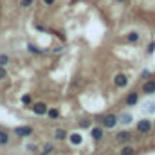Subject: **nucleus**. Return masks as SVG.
<instances>
[{
	"label": "nucleus",
	"mask_w": 155,
	"mask_h": 155,
	"mask_svg": "<svg viewBox=\"0 0 155 155\" xmlns=\"http://www.w3.org/2000/svg\"><path fill=\"white\" fill-rule=\"evenodd\" d=\"M137 101H139V96H137L135 92H132V94H130V96L126 97V105H128V107H134V105H135Z\"/></svg>",
	"instance_id": "7"
},
{
	"label": "nucleus",
	"mask_w": 155,
	"mask_h": 155,
	"mask_svg": "<svg viewBox=\"0 0 155 155\" xmlns=\"http://www.w3.org/2000/svg\"><path fill=\"white\" fill-rule=\"evenodd\" d=\"M9 143V135L5 132H0V144H7Z\"/></svg>",
	"instance_id": "12"
},
{
	"label": "nucleus",
	"mask_w": 155,
	"mask_h": 155,
	"mask_svg": "<svg viewBox=\"0 0 155 155\" xmlns=\"http://www.w3.org/2000/svg\"><path fill=\"white\" fill-rule=\"evenodd\" d=\"M27 49H29V52H36V54L40 52V49H36L35 45H27Z\"/></svg>",
	"instance_id": "21"
},
{
	"label": "nucleus",
	"mask_w": 155,
	"mask_h": 155,
	"mask_svg": "<svg viewBox=\"0 0 155 155\" xmlns=\"http://www.w3.org/2000/svg\"><path fill=\"white\" fill-rule=\"evenodd\" d=\"M54 137H56V139H65V137H67V132H65V130H56Z\"/></svg>",
	"instance_id": "13"
},
{
	"label": "nucleus",
	"mask_w": 155,
	"mask_h": 155,
	"mask_svg": "<svg viewBox=\"0 0 155 155\" xmlns=\"http://www.w3.org/2000/svg\"><path fill=\"white\" fill-rule=\"evenodd\" d=\"M126 40H128V41H139V35H137V33H130V35L126 36Z\"/></svg>",
	"instance_id": "15"
},
{
	"label": "nucleus",
	"mask_w": 155,
	"mask_h": 155,
	"mask_svg": "<svg viewBox=\"0 0 155 155\" xmlns=\"http://www.w3.org/2000/svg\"><path fill=\"white\" fill-rule=\"evenodd\" d=\"M121 119H123V123H130V116H126V114L121 116Z\"/></svg>",
	"instance_id": "22"
},
{
	"label": "nucleus",
	"mask_w": 155,
	"mask_h": 155,
	"mask_svg": "<svg viewBox=\"0 0 155 155\" xmlns=\"http://www.w3.org/2000/svg\"><path fill=\"white\" fill-rule=\"evenodd\" d=\"M7 78V72H5V69L4 67H0V79H5Z\"/></svg>",
	"instance_id": "19"
},
{
	"label": "nucleus",
	"mask_w": 155,
	"mask_h": 155,
	"mask_svg": "<svg viewBox=\"0 0 155 155\" xmlns=\"http://www.w3.org/2000/svg\"><path fill=\"white\" fill-rule=\"evenodd\" d=\"M33 2H35V0H22V2H20V5H22V7H29Z\"/></svg>",
	"instance_id": "18"
},
{
	"label": "nucleus",
	"mask_w": 155,
	"mask_h": 155,
	"mask_svg": "<svg viewBox=\"0 0 155 155\" xmlns=\"http://www.w3.org/2000/svg\"><path fill=\"white\" fill-rule=\"evenodd\" d=\"M52 150H54V146H52V144H45V148H43V152H45V153H49V152H52Z\"/></svg>",
	"instance_id": "20"
},
{
	"label": "nucleus",
	"mask_w": 155,
	"mask_h": 155,
	"mask_svg": "<svg viewBox=\"0 0 155 155\" xmlns=\"http://www.w3.org/2000/svg\"><path fill=\"white\" fill-rule=\"evenodd\" d=\"M22 103H24V105H31V96H29V94H25V96L22 97Z\"/></svg>",
	"instance_id": "17"
},
{
	"label": "nucleus",
	"mask_w": 155,
	"mask_h": 155,
	"mask_svg": "<svg viewBox=\"0 0 155 155\" xmlns=\"http://www.w3.org/2000/svg\"><path fill=\"white\" fill-rule=\"evenodd\" d=\"M114 83H116V87H126V83H128V79H126V76L124 74H117L116 79H114Z\"/></svg>",
	"instance_id": "5"
},
{
	"label": "nucleus",
	"mask_w": 155,
	"mask_h": 155,
	"mask_svg": "<svg viewBox=\"0 0 155 155\" xmlns=\"http://www.w3.org/2000/svg\"><path fill=\"white\" fill-rule=\"evenodd\" d=\"M150 130H152V123L148 119H143V121L137 123V132L139 134H148Z\"/></svg>",
	"instance_id": "1"
},
{
	"label": "nucleus",
	"mask_w": 155,
	"mask_h": 155,
	"mask_svg": "<svg viewBox=\"0 0 155 155\" xmlns=\"http://www.w3.org/2000/svg\"><path fill=\"white\" fill-rule=\"evenodd\" d=\"M49 112V117H52V119H56V117L60 116V112L56 110V108H51V110H47Z\"/></svg>",
	"instance_id": "16"
},
{
	"label": "nucleus",
	"mask_w": 155,
	"mask_h": 155,
	"mask_svg": "<svg viewBox=\"0 0 155 155\" xmlns=\"http://www.w3.org/2000/svg\"><path fill=\"white\" fill-rule=\"evenodd\" d=\"M7 63H9V58L5 54H0V67H5Z\"/></svg>",
	"instance_id": "14"
},
{
	"label": "nucleus",
	"mask_w": 155,
	"mask_h": 155,
	"mask_svg": "<svg viewBox=\"0 0 155 155\" xmlns=\"http://www.w3.org/2000/svg\"><path fill=\"white\" fill-rule=\"evenodd\" d=\"M117 2H123V0H117Z\"/></svg>",
	"instance_id": "24"
},
{
	"label": "nucleus",
	"mask_w": 155,
	"mask_h": 155,
	"mask_svg": "<svg viewBox=\"0 0 155 155\" xmlns=\"http://www.w3.org/2000/svg\"><path fill=\"white\" fill-rule=\"evenodd\" d=\"M130 139V134L128 132H121V134H117V141L119 143H126Z\"/></svg>",
	"instance_id": "9"
},
{
	"label": "nucleus",
	"mask_w": 155,
	"mask_h": 155,
	"mask_svg": "<svg viewBox=\"0 0 155 155\" xmlns=\"http://www.w3.org/2000/svg\"><path fill=\"white\" fill-rule=\"evenodd\" d=\"M135 153V150L132 148V146H124L123 150H121V155H134Z\"/></svg>",
	"instance_id": "11"
},
{
	"label": "nucleus",
	"mask_w": 155,
	"mask_h": 155,
	"mask_svg": "<svg viewBox=\"0 0 155 155\" xmlns=\"http://www.w3.org/2000/svg\"><path fill=\"white\" fill-rule=\"evenodd\" d=\"M143 92H146V94H153L155 92V81H146L144 87H143Z\"/></svg>",
	"instance_id": "6"
},
{
	"label": "nucleus",
	"mask_w": 155,
	"mask_h": 155,
	"mask_svg": "<svg viewBox=\"0 0 155 155\" xmlns=\"http://www.w3.org/2000/svg\"><path fill=\"white\" fill-rule=\"evenodd\" d=\"M31 108H33V112H35V114H38V116L47 114V105H45V103H41V101H40V103H35Z\"/></svg>",
	"instance_id": "3"
},
{
	"label": "nucleus",
	"mask_w": 155,
	"mask_h": 155,
	"mask_svg": "<svg viewBox=\"0 0 155 155\" xmlns=\"http://www.w3.org/2000/svg\"><path fill=\"white\" fill-rule=\"evenodd\" d=\"M81 141H83V139H81L79 134H72V135H71V143H72V144H81Z\"/></svg>",
	"instance_id": "10"
},
{
	"label": "nucleus",
	"mask_w": 155,
	"mask_h": 155,
	"mask_svg": "<svg viewBox=\"0 0 155 155\" xmlns=\"http://www.w3.org/2000/svg\"><path fill=\"white\" fill-rule=\"evenodd\" d=\"M101 123H103V126H107V128H114L117 123V117L112 116V114H108L107 117H101Z\"/></svg>",
	"instance_id": "2"
},
{
	"label": "nucleus",
	"mask_w": 155,
	"mask_h": 155,
	"mask_svg": "<svg viewBox=\"0 0 155 155\" xmlns=\"http://www.w3.org/2000/svg\"><path fill=\"white\" fill-rule=\"evenodd\" d=\"M43 2H45L47 5H52V4H54V0H43Z\"/></svg>",
	"instance_id": "23"
},
{
	"label": "nucleus",
	"mask_w": 155,
	"mask_h": 155,
	"mask_svg": "<svg viewBox=\"0 0 155 155\" xmlns=\"http://www.w3.org/2000/svg\"><path fill=\"white\" fill-rule=\"evenodd\" d=\"M15 132H16L20 137H27V135L33 134V128H31V126H18V128H15Z\"/></svg>",
	"instance_id": "4"
},
{
	"label": "nucleus",
	"mask_w": 155,
	"mask_h": 155,
	"mask_svg": "<svg viewBox=\"0 0 155 155\" xmlns=\"http://www.w3.org/2000/svg\"><path fill=\"white\" fill-rule=\"evenodd\" d=\"M101 137H103V128H92V139L99 141Z\"/></svg>",
	"instance_id": "8"
}]
</instances>
